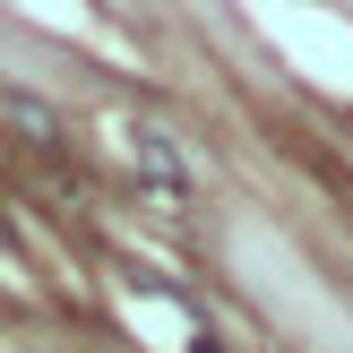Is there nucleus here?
Wrapping results in <instances>:
<instances>
[{"instance_id": "nucleus-1", "label": "nucleus", "mask_w": 353, "mask_h": 353, "mask_svg": "<svg viewBox=\"0 0 353 353\" xmlns=\"http://www.w3.org/2000/svg\"><path fill=\"white\" fill-rule=\"evenodd\" d=\"M199 353H224V345H216V336H199Z\"/></svg>"}]
</instances>
